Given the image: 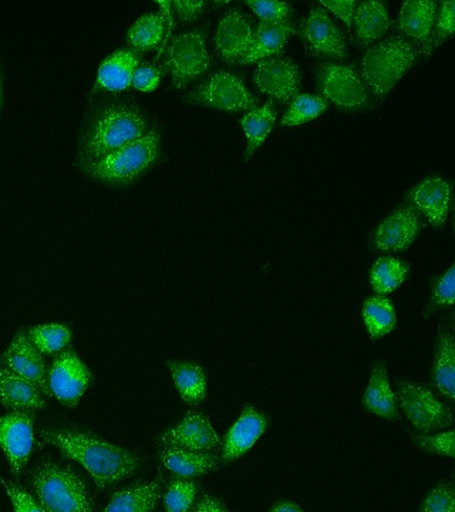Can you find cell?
Listing matches in <instances>:
<instances>
[{
  "label": "cell",
  "mask_w": 455,
  "mask_h": 512,
  "mask_svg": "<svg viewBox=\"0 0 455 512\" xmlns=\"http://www.w3.org/2000/svg\"><path fill=\"white\" fill-rule=\"evenodd\" d=\"M175 386L185 403L198 406L207 396V376L201 366L194 363L168 362Z\"/></svg>",
  "instance_id": "29"
},
{
  "label": "cell",
  "mask_w": 455,
  "mask_h": 512,
  "mask_svg": "<svg viewBox=\"0 0 455 512\" xmlns=\"http://www.w3.org/2000/svg\"><path fill=\"white\" fill-rule=\"evenodd\" d=\"M198 106L238 113L241 110H255L258 100L246 89L244 82L235 74L219 72L214 74L184 99Z\"/></svg>",
  "instance_id": "9"
},
{
  "label": "cell",
  "mask_w": 455,
  "mask_h": 512,
  "mask_svg": "<svg viewBox=\"0 0 455 512\" xmlns=\"http://www.w3.org/2000/svg\"><path fill=\"white\" fill-rule=\"evenodd\" d=\"M42 444L59 448L64 457L79 461L96 481L99 490L133 476L140 468L137 454L126 448L113 446L93 434L73 430H42Z\"/></svg>",
  "instance_id": "1"
},
{
  "label": "cell",
  "mask_w": 455,
  "mask_h": 512,
  "mask_svg": "<svg viewBox=\"0 0 455 512\" xmlns=\"http://www.w3.org/2000/svg\"><path fill=\"white\" fill-rule=\"evenodd\" d=\"M396 386L397 402H400L401 410L421 434L447 429L453 424L450 407L438 399L428 384L396 379Z\"/></svg>",
  "instance_id": "6"
},
{
  "label": "cell",
  "mask_w": 455,
  "mask_h": 512,
  "mask_svg": "<svg viewBox=\"0 0 455 512\" xmlns=\"http://www.w3.org/2000/svg\"><path fill=\"white\" fill-rule=\"evenodd\" d=\"M322 5L332 10V12H335L340 19L345 20L350 39H352L353 42L352 13L356 8V2H328V0H325V2H322Z\"/></svg>",
  "instance_id": "45"
},
{
  "label": "cell",
  "mask_w": 455,
  "mask_h": 512,
  "mask_svg": "<svg viewBox=\"0 0 455 512\" xmlns=\"http://www.w3.org/2000/svg\"><path fill=\"white\" fill-rule=\"evenodd\" d=\"M315 79L320 94L340 109H362L369 103V93L357 73L356 64H318Z\"/></svg>",
  "instance_id": "8"
},
{
  "label": "cell",
  "mask_w": 455,
  "mask_h": 512,
  "mask_svg": "<svg viewBox=\"0 0 455 512\" xmlns=\"http://www.w3.org/2000/svg\"><path fill=\"white\" fill-rule=\"evenodd\" d=\"M197 484L188 480H174L164 495L167 512H188L197 497Z\"/></svg>",
  "instance_id": "37"
},
{
  "label": "cell",
  "mask_w": 455,
  "mask_h": 512,
  "mask_svg": "<svg viewBox=\"0 0 455 512\" xmlns=\"http://www.w3.org/2000/svg\"><path fill=\"white\" fill-rule=\"evenodd\" d=\"M158 444L200 453H217L221 448V440L212 429L210 417L198 412L188 413L178 426L165 431Z\"/></svg>",
  "instance_id": "15"
},
{
  "label": "cell",
  "mask_w": 455,
  "mask_h": 512,
  "mask_svg": "<svg viewBox=\"0 0 455 512\" xmlns=\"http://www.w3.org/2000/svg\"><path fill=\"white\" fill-rule=\"evenodd\" d=\"M246 5L249 6L256 15L262 20H268V22H282V20H289V16L292 15L293 9L289 3L285 2H255V0H248Z\"/></svg>",
  "instance_id": "41"
},
{
  "label": "cell",
  "mask_w": 455,
  "mask_h": 512,
  "mask_svg": "<svg viewBox=\"0 0 455 512\" xmlns=\"http://www.w3.org/2000/svg\"><path fill=\"white\" fill-rule=\"evenodd\" d=\"M268 423L264 414L256 412L254 407L246 404L237 423L228 430L224 440L221 441L222 463H232L248 453L259 437L265 433Z\"/></svg>",
  "instance_id": "17"
},
{
  "label": "cell",
  "mask_w": 455,
  "mask_h": 512,
  "mask_svg": "<svg viewBox=\"0 0 455 512\" xmlns=\"http://www.w3.org/2000/svg\"><path fill=\"white\" fill-rule=\"evenodd\" d=\"M254 80L262 93L271 94L282 104L291 103L301 92V70L291 59L268 57V59L261 60Z\"/></svg>",
  "instance_id": "13"
},
{
  "label": "cell",
  "mask_w": 455,
  "mask_h": 512,
  "mask_svg": "<svg viewBox=\"0 0 455 512\" xmlns=\"http://www.w3.org/2000/svg\"><path fill=\"white\" fill-rule=\"evenodd\" d=\"M296 35L305 42L306 53L320 60L342 62L347 57L345 35L322 8H312L309 18L302 19Z\"/></svg>",
  "instance_id": "10"
},
{
  "label": "cell",
  "mask_w": 455,
  "mask_h": 512,
  "mask_svg": "<svg viewBox=\"0 0 455 512\" xmlns=\"http://www.w3.org/2000/svg\"><path fill=\"white\" fill-rule=\"evenodd\" d=\"M454 430H448L446 433L437 434V436H428V434H417L410 431L411 440L417 447L430 454L438 456L455 457Z\"/></svg>",
  "instance_id": "39"
},
{
  "label": "cell",
  "mask_w": 455,
  "mask_h": 512,
  "mask_svg": "<svg viewBox=\"0 0 455 512\" xmlns=\"http://www.w3.org/2000/svg\"><path fill=\"white\" fill-rule=\"evenodd\" d=\"M147 123L134 107L111 106L91 121L80 146L79 165L96 163L114 151L134 143L146 133Z\"/></svg>",
  "instance_id": "2"
},
{
  "label": "cell",
  "mask_w": 455,
  "mask_h": 512,
  "mask_svg": "<svg viewBox=\"0 0 455 512\" xmlns=\"http://www.w3.org/2000/svg\"><path fill=\"white\" fill-rule=\"evenodd\" d=\"M141 64V53L133 49L119 50L104 60L99 70V86L109 92H123Z\"/></svg>",
  "instance_id": "25"
},
{
  "label": "cell",
  "mask_w": 455,
  "mask_h": 512,
  "mask_svg": "<svg viewBox=\"0 0 455 512\" xmlns=\"http://www.w3.org/2000/svg\"><path fill=\"white\" fill-rule=\"evenodd\" d=\"M295 33L296 26L291 20H282V22L262 20L256 30L251 50L239 64L254 63L268 59L269 56L281 55L289 37Z\"/></svg>",
  "instance_id": "22"
},
{
  "label": "cell",
  "mask_w": 455,
  "mask_h": 512,
  "mask_svg": "<svg viewBox=\"0 0 455 512\" xmlns=\"http://www.w3.org/2000/svg\"><path fill=\"white\" fill-rule=\"evenodd\" d=\"M455 3L448 0V2L441 3L440 13H438L436 30L431 33L430 40H428L426 49L423 50L424 55L430 56L438 46L443 45L447 39L454 35L455 29Z\"/></svg>",
  "instance_id": "38"
},
{
  "label": "cell",
  "mask_w": 455,
  "mask_h": 512,
  "mask_svg": "<svg viewBox=\"0 0 455 512\" xmlns=\"http://www.w3.org/2000/svg\"><path fill=\"white\" fill-rule=\"evenodd\" d=\"M161 133L153 128L134 143L114 151L96 163L82 165L84 173L111 187H127L136 183L157 160Z\"/></svg>",
  "instance_id": "3"
},
{
  "label": "cell",
  "mask_w": 455,
  "mask_h": 512,
  "mask_svg": "<svg viewBox=\"0 0 455 512\" xmlns=\"http://www.w3.org/2000/svg\"><path fill=\"white\" fill-rule=\"evenodd\" d=\"M363 319L372 340L389 335L397 325L393 303L384 296H373L364 302Z\"/></svg>",
  "instance_id": "31"
},
{
  "label": "cell",
  "mask_w": 455,
  "mask_h": 512,
  "mask_svg": "<svg viewBox=\"0 0 455 512\" xmlns=\"http://www.w3.org/2000/svg\"><path fill=\"white\" fill-rule=\"evenodd\" d=\"M165 69L155 67L154 64L141 63L133 74V86L141 92H153L157 89Z\"/></svg>",
  "instance_id": "42"
},
{
  "label": "cell",
  "mask_w": 455,
  "mask_h": 512,
  "mask_svg": "<svg viewBox=\"0 0 455 512\" xmlns=\"http://www.w3.org/2000/svg\"><path fill=\"white\" fill-rule=\"evenodd\" d=\"M413 43L403 36H393L364 53L362 77L374 97L382 100L416 62Z\"/></svg>",
  "instance_id": "4"
},
{
  "label": "cell",
  "mask_w": 455,
  "mask_h": 512,
  "mask_svg": "<svg viewBox=\"0 0 455 512\" xmlns=\"http://www.w3.org/2000/svg\"><path fill=\"white\" fill-rule=\"evenodd\" d=\"M33 487L46 512H93L87 485L69 468L43 464L33 477Z\"/></svg>",
  "instance_id": "5"
},
{
  "label": "cell",
  "mask_w": 455,
  "mask_h": 512,
  "mask_svg": "<svg viewBox=\"0 0 455 512\" xmlns=\"http://www.w3.org/2000/svg\"><path fill=\"white\" fill-rule=\"evenodd\" d=\"M328 109V101L312 94H299L292 101L288 113L281 121V126H301L308 121L316 119L323 111Z\"/></svg>",
  "instance_id": "35"
},
{
  "label": "cell",
  "mask_w": 455,
  "mask_h": 512,
  "mask_svg": "<svg viewBox=\"0 0 455 512\" xmlns=\"http://www.w3.org/2000/svg\"><path fill=\"white\" fill-rule=\"evenodd\" d=\"M93 379L90 370L79 359V356L69 350L55 360L47 375L50 392L59 402L67 406H76L80 397L86 392Z\"/></svg>",
  "instance_id": "11"
},
{
  "label": "cell",
  "mask_w": 455,
  "mask_h": 512,
  "mask_svg": "<svg viewBox=\"0 0 455 512\" xmlns=\"http://www.w3.org/2000/svg\"><path fill=\"white\" fill-rule=\"evenodd\" d=\"M450 183L438 177H431L407 192L406 201L417 212H423L436 228L443 227L447 220L451 201Z\"/></svg>",
  "instance_id": "19"
},
{
  "label": "cell",
  "mask_w": 455,
  "mask_h": 512,
  "mask_svg": "<svg viewBox=\"0 0 455 512\" xmlns=\"http://www.w3.org/2000/svg\"><path fill=\"white\" fill-rule=\"evenodd\" d=\"M410 274L409 265L401 259L392 258V256H384L377 259L376 264L372 266L370 271V281L374 292L379 295H387V293L396 291L397 288Z\"/></svg>",
  "instance_id": "32"
},
{
  "label": "cell",
  "mask_w": 455,
  "mask_h": 512,
  "mask_svg": "<svg viewBox=\"0 0 455 512\" xmlns=\"http://www.w3.org/2000/svg\"><path fill=\"white\" fill-rule=\"evenodd\" d=\"M392 20L387 13V5L383 2H362L357 5L355 15V42L360 47L372 45L390 28Z\"/></svg>",
  "instance_id": "27"
},
{
  "label": "cell",
  "mask_w": 455,
  "mask_h": 512,
  "mask_svg": "<svg viewBox=\"0 0 455 512\" xmlns=\"http://www.w3.org/2000/svg\"><path fill=\"white\" fill-rule=\"evenodd\" d=\"M269 512H303V511L296 504L286 503V501H282V503L276 504L275 507H273L272 510Z\"/></svg>",
  "instance_id": "47"
},
{
  "label": "cell",
  "mask_w": 455,
  "mask_h": 512,
  "mask_svg": "<svg viewBox=\"0 0 455 512\" xmlns=\"http://www.w3.org/2000/svg\"><path fill=\"white\" fill-rule=\"evenodd\" d=\"M161 487L163 474L160 471L153 483L138 485L114 494L104 512H153L161 498Z\"/></svg>",
  "instance_id": "28"
},
{
  "label": "cell",
  "mask_w": 455,
  "mask_h": 512,
  "mask_svg": "<svg viewBox=\"0 0 455 512\" xmlns=\"http://www.w3.org/2000/svg\"><path fill=\"white\" fill-rule=\"evenodd\" d=\"M158 457L167 470L181 478L204 476L218 470L221 464V456L217 453H200L177 447H161Z\"/></svg>",
  "instance_id": "20"
},
{
  "label": "cell",
  "mask_w": 455,
  "mask_h": 512,
  "mask_svg": "<svg viewBox=\"0 0 455 512\" xmlns=\"http://www.w3.org/2000/svg\"><path fill=\"white\" fill-rule=\"evenodd\" d=\"M363 406L370 413L390 421H400L397 397L390 387L387 367L382 360L374 362L369 386L363 396Z\"/></svg>",
  "instance_id": "21"
},
{
  "label": "cell",
  "mask_w": 455,
  "mask_h": 512,
  "mask_svg": "<svg viewBox=\"0 0 455 512\" xmlns=\"http://www.w3.org/2000/svg\"><path fill=\"white\" fill-rule=\"evenodd\" d=\"M175 9H177L178 18L181 22L190 23L195 22L202 12H204V2H175Z\"/></svg>",
  "instance_id": "44"
},
{
  "label": "cell",
  "mask_w": 455,
  "mask_h": 512,
  "mask_svg": "<svg viewBox=\"0 0 455 512\" xmlns=\"http://www.w3.org/2000/svg\"><path fill=\"white\" fill-rule=\"evenodd\" d=\"M431 293L430 301L424 311V319L430 318L434 312L438 309L444 308V306H453L455 298V265L451 266L446 274L441 276H434L431 279Z\"/></svg>",
  "instance_id": "36"
},
{
  "label": "cell",
  "mask_w": 455,
  "mask_h": 512,
  "mask_svg": "<svg viewBox=\"0 0 455 512\" xmlns=\"http://www.w3.org/2000/svg\"><path fill=\"white\" fill-rule=\"evenodd\" d=\"M276 120V109L273 100H268L262 109L249 111L246 116L241 119V126L244 127L246 138H248V146L245 151V161L251 158L256 148L264 143L265 138L271 133L273 124Z\"/></svg>",
  "instance_id": "30"
},
{
  "label": "cell",
  "mask_w": 455,
  "mask_h": 512,
  "mask_svg": "<svg viewBox=\"0 0 455 512\" xmlns=\"http://www.w3.org/2000/svg\"><path fill=\"white\" fill-rule=\"evenodd\" d=\"M431 379L438 392L450 402L455 399V342L451 333L441 330L434 345V365Z\"/></svg>",
  "instance_id": "26"
},
{
  "label": "cell",
  "mask_w": 455,
  "mask_h": 512,
  "mask_svg": "<svg viewBox=\"0 0 455 512\" xmlns=\"http://www.w3.org/2000/svg\"><path fill=\"white\" fill-rule=\"evenodd\" d=\"M191 512H228V510L219 498L212 497L210 494H202Z\"/></svg>",
  "instance_id": "46"
},
{
  "label": "cell",
  "mask_w": 455,
  "mask_h": 512,
  "mask_svg": "<svg viewBox=\"0 0 455 512\" xmlns=\"http://www.w3.org/2000/svg\"><path fill=\"white\" fill-rule=\"evenodd\" d=\"M254 20L239 9H229L218 26L215 47L225 63L241 62L254 43Z\"/></svg>",
  "instance_id": "16"
},
{
  "label": "cell",
  "mask_w": 455,
  "mask_h": 512,
  "mask_svg": "<svg viewBox=\"0 0 455 512\" xmlns=\"http://www.w3.org/2000/svg\"><path fill=\"white\" fill-rule=\"evenodd\" d=\"M0 402L16 412H28V410L46 407V402L40 396V390L35 384L8 369L0 370Z\"/></svg>",
  "instance_id": "23"
},
{
  "label": "cell",
  "mask_w": 455,
  "mask_h": 512,
  "mask_svg": "<svg viewBox=\"0 0 455 512\" xmlns=\"http://www.w3.org/2000/svg\"><path fill=\"white\" fill-rule=\"evenodd\" d=\"M424 227L420 214L414 208L394 211L372 232L370 247L376 252H399L410 248Z\"/></svg>",
  "instance_id": "12"
},
{
  "label": "cell",
  "mask_w": 455,
  "mask_h": 512,
  "mask_svg": "<svg viewBox=\"0 0 455 512\" xmlns=\"http://www.w3.org/2000/svg\"><path fill=\"white\" fill-rule=\"evenodd\" d=\"M0 481L5 485L6 491H8L15 512H46L43 510L42 505L37 504L33 500L32 495L26 493L19 484L10 483V481H5L3 478H0Z\"/></svg>",
  "instance_id": "43"
},
{
  "label": "cell",
  "mask_w": 455,
  "mask_h": 512,
  "mask_svg": "<svg viewBox=\"0 0 455 512\" xmlns=\"http://www.w3.org/2000/svg\"><path fill=\"white\" fill-rule=\"evenodd\" d=\"M436 12V2H406L401 8L397 29L421 46V52L430 40Z\"/></svg>",
  "instance_id": "24"
},
{
  "label": "cell",
  "mask_w": 455,
  "mask_h": 512,
  "mask_svg": "<svg viewBox=\"0 0 455 512\" xmlns=\"http://www.w3.org/2000/svg\"><path fill=\"white\" fill-rule=\"evenodd\" d=\"M208 26L195 29L174 37L168 59L164 69L173 73V83L177 89H185L191 82L197 80L202 74L208 72L212 63V57L205 45Z\"/></svg>",
  "instance_id": "7"
},
{
  "label": "cell",
  "mask_w": 455,
  "mask_h": 512,
  "mask_svg": "<svg viewBox=\"0 0 455 512\" xmlns=\"http://www.w3.org/2000/svg\"><path fill=\"white\" fill-rule=\"evenodd\" d=\"M29 340L39 353L53 355L69 345L70 330L63 325H43L29 330Z\"/></svg>",
  "instance_id": "34"
},
{
  "label": "cell",
  "mask_w": 455,
  "mask_h": 512,
  "mask_svg": "<svg viewBox=\"0 0 455 512\" xmlns=\"http://www.w3.org/2000/svg\"><path fill=\"white\" fill-rule=\"evenodd\" d=\"M165 22L163 16L146 15L134 23L128 30L127 42L138 53L157 49L164 37Z\"/></svg>",
  "instance_id": "33"
},
{
  "label": "cell",
  "mask_w": 455,
  "mask_h": 512,
  "mask_svg": "<svg viewBox=\"0 0 455 512\" xmlns=\"http://www.w3.org/2000/svg\"><path fill=\"white\" fill-rule=\"evenodd\" d=\"M421 512H455V490L451 483L438 484L424 498Z\"/></svg>",
  "instance_id": "40"
},
{
  "label": "cell",
  "mask_w": 455,
  "mask_h": 512,
  "mask_svg": "<svg viewBox=\"0 0 455 512\" xmlns=\"http://www.w3.org/2000/svg\"><path fill=\"white\" fill-rule=\"evenodd\" d=\"M3 362L8 365L10 372L29 380L47 396H52L49 384H47L45 360L37 352L35 346L30 343L25 332H19L15 336L12 345L3 355Z\"/></svg>",
  "instance_id": "18"
},
{
  "label": "cell",
  "mask_w": 455,
  "mask_h": 512,
  "mask_svg": "<svg viewBox=\"0 0 455 512\" xmlns=\"http://www.w3.org/2000/svg\"><path fill=\"white\" fill-rule=\"evenodd\" d=\"M33 416L26 412H15L0 416V447L8 457L10 471L19 478L23 466L32 454Z\"/></svg>",
  "instance_id": "14"
}]
</instances>
